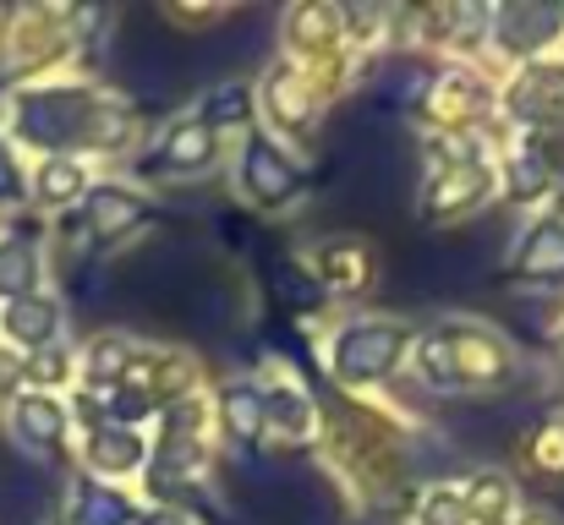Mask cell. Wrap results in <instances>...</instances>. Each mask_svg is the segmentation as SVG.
<instances>
[{
  "label": "cell",
  "mask_w": 564,
  "mask_h": 525,
  "mask_svg": "<svg viewBox=\"0 0 564 525\" xmlns=\"http://www.w3.org/2000/svg\"><path fill=\"white\" fill-rule=\"evenodd\" d=\"M411 116L422 138H482L499 116V83L482 61H444L411 88Z\"/></svg>",
  "instance_id": "277c9868"
},
{
  "label": "cell",
  "mask_w": 564,
  "mask_h": 525,
  "mask_svg": "<svg viewBox=\"0 0 564 525\" xmlns=\"http://www.w3.org/2000/svg\"><path fill=\"white\" fill-rule=\"evenodd\" d=\"M0 132L11 149H33L39 160H110L138 149V110L127 94L94 77H50L11 88L0 105Z\"/></svg>",
  "instance_id": "6da1fadb"
},
{
  "label": "cell",
  "mask_w": 564,
  "mask_h": 525,
  "mask_svg": "<svg viewBox=\"0 0 564 525\" xmlns=\"http://www.w3.org/2000/svg\"><path fill=\"white\" fill-rule=\"evenodd\" d=\"M219 160H225V138H214L208 127H197L187 110H182L176 121H165V127L154 132L149 154H143L149 171L171 175V181H197V175L214 171Z\"/></svg>",
  "instance_id": "e0dca14e"
},
{
  "label": "cell",
  "mask_w": 564,
  "mask_h": 525,
  "mask_svg": "<svg viewBox=\"0 0 564 525\" xmlns=\"http://www.w3.org/2000/svg\"><path fill=\"white\" fill-rule=\"evenodd\" d=\"M66 61H77V11L61 6H17L0 11V77L28 88L50 83Z\"/></svg>",
  "instance_id": "5b68a950"
},
{
  "label": "cell",
  "mask_w": 564,
  "mask_h": 525,
  "mask_svg": "<svg viewBox=\"0 0 564 525\" xmlns=\"http://www.w3.org/2000/svg\"><path fill=\"white\" fill-rule=\"evenodd\" d=\"M510 477L521 482H538V488H564V411L543 416L538 427L521 433L516 444V460H510Z\"/></svg>",
  "instance_id": "484cf974"
},
{
  "label": "cell",
  "mask_w": 564,
  "mask_h": 525,
  "mask_svg": "<svg viewBox=\"0 0 564 525\" xmlns=\"http://www.w3.org/2000/svg\"><path fill=\"white\" fill-rule=\"evenodd\" d=\"M554 219H560V225H564V192H560V197H554Z\"/></svg>",
  "instance_id": "836d02e7"
},
{
  "label": "cell",
  "mask_w": 564,
  "mask_h": 525,
  "mask_svg": "<svg viewBox=\"0 0 564 525\" xmlns=\"http://www.w3.org/2000/svg\"><path fill=\"white\" fill-rule=\"evenodd\" d=\"M400 525H477L466 515L455 482H405L400 488Z\"/></svg>",
  "instance_id": "83f0119b"
},
{
  "label": "cell",
  "mask_w": 564,
  "mask_h": 525,
  "mask_svg": "<svg viewBox=\"0 0 564 525\" xmlns=\"http://www.w3.org/2000/svg\"><path fill=\"white\" fill-rule=\"evenodd\" d=\"M138 515H143V499L132 488H110V482H94L83 471L66 482L61 525H138Z\"/></svg>",
  "instance_id": "7402d4cb"
},
{
  "label": "cell",
  "mask_w": 564,
  "mask_h": 525,
  "mask_svg": "<svg viewBox=\"0 0 564 525\" xmlns=\"http://www.w3.org/2000/svg\"><path fill=\"white\" fill-rule=\"evenodd\" d=\"M258 383H263V438L269 444H280V449L324 444V405L285 361H269L258 372Z\"/></svg>",
  "instance_id": "7c38bea8"
},
{
  "label": "cell",
  "mask_w": 564,
  "mask_h": 525,
  "mask_svg": "<svg viewBox=\"0 0 564 525\" xmlns=\"http://www.w3.org/2000/svg\"><path fill=\"white\" fill-rule=\"evenodd\" d=\"M44 525H61V521H44Z\"/></svg>",
  "instance_id": "e575fe53"
},
{
  "label": "cell",
  "mask_w": 564,
  "mask_h": 525,
  "mask_svg": "<svg viewBox=\"0 0 564 525\" xmlns=\"http://www.w3.org/2000/svg\"><path fill=\"white\" fill-rule=\"evenodd\" d=\"M466 515L477 525H510L521 515V482L505 471V466H471L460 482H455Z\"/></svg>",
  "instance_id": "cb8c5ba5"
},
{
  "label": "cell",
  "mask_w": 564,
  "mask_h": 525,
  "mask_svg": "<svg viewBox=\"0 0 564 525\" xmlns=\"http://www.w3.org/2000/svg\"><path fill=\"white\" fill-rule=\"evenodd\" d=\"M225 11H230V6H182V0H165V6H160L165 28H182V33H203V28H214Z\"/></svg>",
  "instance_id": "4dcf8cb0"
},
{
  "label": "cell",
  "mask_w": 564,
  "mask_h": 525,
  "mask_svg": "<svg viewBox=\"0 0 564 525\" xmlns=\"http://www.w3.org/2000/svg\"><path fill=\"white\" fill-rule=\"evenodd\" d=\"M0 416H6L11 444H17L28 460L55 466V460L72 455V433H77V422H72V400H66V394H33V389H22V394L6 400Z\"/></svg>",
  "instance_id": "4fadbf2b"
},
{
  "label": "cell",
  "mask_w": 564,
  "mask_h": 525,
  "mask_svg": "<svg viewBox=\"0 0 564 525\" xmlns=\"http://www.w3.org/2000/svg\"><path fill=\"white\" fill-rule=\"evenodd\" d=\"M564 44V6L560 0H505L494 6V28H488V50L505 61V72L549 61Z\"/></svg>",
  "instance_id": "8fae6325"
},
{
  "label": "cell",
  "mask_w": 564,
  "mask_h": 525,
  "mask_svg": "<svg viewBox=\"0 0 564 525\" xmlns=\"http://www.w3.org/2000/svg\"><path fill=\"white\" fill-rule=\"evenodd\" d=\"M505 274L532 291H564V225L554 214L527 219V230L516 236V247L505 258Z\"/></svg>",
  "instance_id": "ac0fdd59"
},
{
  "label": "cell",
  "mask_w": 564,
  "mask_h": 525,
  "mask_svg": "<svg viewBox=\"0 0 564 525\" xmlns=\"http://www.w3.org/2000/svg\"><path fill=\"white\" fill-rule=\"evenodd\" d=\"M236 192L252 214L280 219L307 197V160L296 149H285L280 138H269L263 127H252L247 138H236Z\"/></svg>",
  "instance_id": "8992f818"
},
{
  "label": "cell",
  "mask_w": 564,
  "mask_h": 525,
  "mask_svg": "<svg viewBox=\"0 0 564 525\" xmlns=\"http://www.w3.org/2000/svg\"><path fill=\"white\" fill-rule=\"evenodd\" d=\"M138 525H197L187 510H171V504H143Z\"/></svg>",
  "instance_id": "1f68e13d"
},
{
  "label": "cell",
  "mask_w": 564,
  "mask_h": 525,
  "mask_svg": "<svg viewBox=\"0 0 564 525\" xmlns=\"http://www.w3.org/2000/svg\"><path fill=\"white\" fill-rule=\"evenodd\" d=\"M494 197H499V171L482 138H427L422 186L411 197V214L422 225H460L482 214Z\"/></svg>",
  "instance_id": "7a4b0ae2"
},
{
  "label": "cell",
  "mask_w": 564,
  "mask_h": 525,
  "mask_svg": "<svg viewBox=\"0 0 564 525\" xmlns=\"http://www.w3.org/2000/svg\"><path fill=\"white\" fill-rule=\"evenodd\" d=\"M494 171H499V197L510 208H543L564 192L560 160H554V138H532L516 132L505 149H494Z\"/></svg>",
  "instance_id": "5bb4252c"
},
{
  "label": "cell",
  "mask_w": 564,
  "mask_h": 525,
  "mask_svg": "<svg viewBox=\"0 0 564 525\" xmlns=\"http://www.w3.org/2000/svg\"><path fill=\"white\" fill-rule=\"evenodd\" d=\"M405 372L427 389V394H444V400H460V383H455V361H449V346H444V335H438V324H427V329H416V340H411V361H405Z\"/></svg>",
  "instance_id": "f1b7e54d"
},
{
  "label": "cell",
  "mask_w": 564,
  "mask_h": 525,
  "mask_svg": "<svg viewBox=\"0 0 564 525\" xmlns=\"http://www.w3.org/2000/svg\"><path fill=\"white\" fill-rule=\"evenodd\" d=\"M143 356V340L132 329H99L77 346V383H127Z\"/></svg>",
  "instance_id": "4316f807"
},
{
  "label": "cell",
  "mask_w": 564,
  "mask_h": 525,
  "mask_svg": "<svg viewBox=\"0 0 564 525\" xmlns=\"http://www.w3.org/2000/svg\"><path fill=\"white\" fill-rule=\"evenodd\" d=\"M252 94H258V121H263L269 138H280L285 149H291V143H302V149L318 143L324 116H329V94H324L296 61H285V55L269 61L263 77L252 83Z\"/></svg>",
  "instance_id": "52a82bcc"
},
{
  "label": "cell",
  "mask_w": 564,
  "mask_h": 525,
  "mask_svg": "<svg viewBox=\"0 0 564 525\" xmlns=\"http://www.w3.org/2000/svg\"><path fill=\"white\" fill-rule=\"evenodd\" d=\"M510 525H564V510H554V504H521V515Z\"/></svg>",
  "instance_id": "d6a6232c"
},
{
  "label": "cell",
  "mask_w": 564,
  "mask_h": 525,
  "mask_svg": "<svg viewBox=\"0 0 564 525\" xmlns=\"http://www.w3.org/2000/svg\"><path fill=\"white\" fill-rule=\"evenodd\" d=\"M61 335H66V302L55 291H39V296H22V302L0 307V346L17 350V356L61 346Z\"/></svg>",
  "instance_id": "ffe728a7"
},
{
  "label": "cell",
  "mask_w": 564,
  "mask_h": 525,
  "mask_svg": "<svg viewBox=\"0 0 564 525\" xmlns=\"http://www.w3.org/2000/svg\"><path fill=\"white\" fill-rule=\"evenodd\" d=\"M499 116L516 132H532V138L564 132V55L505 72L499 77Z\"/></svg>",
  "instance_id": "30bf717a"
},
{
  "label": "cell",
  "mask_w": 564,
  "mask_h": 525,
  "mask_svg": "<svg viewBox=\"0 0 564 525\" xmlns=\"http://www.w3.org/2000/svg\"><path fill=\"white\" fill-rule=\"evenodd\" d=\"M197 127H208L214 138H247L252 127H258V94H252V83H241V77H219V83H208L197 99H192L187 110Z\"/></svg>",
  "instance_id": "44dd1931"
},
{
  "label": "cell",
  "mask_w": 564,
  "mask_h": 525,
  "mask_svg": "<svg viewBox=\"0 0 564 525\" xmlns=\"http://www.w3.org/2000/svg\"><path fill=\"white\" fill-rule=\"evenodd\" d=\"M411 340L416 329L394 313H357V318H340L324 340V361H329V378L346 389V394H368V389H389L405 361H411Z\"/></svg>",
  "instance_id": "3957f363"
},
{
  "label": "cell",
  "mask_w": 564,
  "mask_h": 525,
  "mask_svg": "<svg viewBox=\"0 0 564 525\" xmlns=\"http://www.w3.org/2000/svg\"><path fill=\"white\" fill-rule=\"evenodd\" d=\"M208 400H214V433L230 449H258L263 444V383H258V372L219 378L208 389Z\"/></svg>",
  "instance_id": "d6986e66"
},
{
  "label": "cell",
  "mask_w": 564,
  "mask_h": 525,
  "mask_svg": "<svg viewBox=\"0 0 564 525\" xmlns=\"http://www.w3.org/2000/svg\"><path fill=\"white\" fill-rule=\"evenodd\" d=\"M296 263L318 285V296H329V302H368L378 291V274H383L378 247L357 230H329V236L307 241Z\"/></svg>",
  "instance_id": "9c48e42d"
},
{
  "label": "cell",
  "mask_w": 564,
  "mask_h": 525,
  "mask_svg": "<svg viewBox=\"0 0 564 525\" xmlns=\"http://www.w3.org/2000/svg\"><path fill=\"white\" fill-rule=\"evenodd\" d=\"M438 335H444L449 361H455L460 400H494V394L516 389L521 356L510 346V335H499L494 324H477V318H444Z\"/></svg>",
  "instance_id": "ba28073f"
},
{
  "label": "cell",
  "mask_w": 564,
  "mask_h": 525,
  "mask_svg": "<svg viewBox=\"0 0 564 525\" xmlns=\"http://www.w3.org/2000/svg\"><path fill=\"white\" fill-rule=\"evenodd\" d=\"M11 208H28V165L11 149V138L0 132V214H11Z\"/></svg>",
  "instance_id": "f546056e"
},
{
  "label": "cell",
  "mask_w": 564,
  "mask_h": 525,
  "mask_svg": "<svg viewBox=\"0 0 564 525\" xmlns=\"http://www.w3.org/2000/svg\"><path fill=\"white\" fill-rule=\"evenodd\" d=\"M88 186H94L88 160H61V154L55 160H33V171H28V208H39V214H77Z\"/></svg>",
  "instance_id": "603a6c76"
},
{
  "label": "cell",
  "mask_w": 564,
  "mask_h": 525,
  "mask_svg": "<svg viewBox=\"0 0 564 525\" xmlns=\"http://www.w3.org/2000/svg\"><path fill=\"white\" fill-rule=\"evenodd\" d=\"M72 455H77V471L94 477V482H110V488H127L132 477L149 471V455H154V438L138 433V427H110V422H88L72 433Z\"/></svg>",
  "instance_id": "9a60e30c"
},
{
  "label": "cell",
  "mask_w": 564,
  "mask_h": 525,
  "mask_svg": "<svg viewBox=\"0 0 564 525\" xmlns=\"http://www.w3.org/2000/svg\"><path fill=\"white\" fill-rule=\"evenodd\" d=\"M77 219L94 236V247H121L138 230H149L154 197L143 186H132V181H94L88 197H83V208H77Z\"/></svg>",
  "instance_id": "2e32d148"
},
{
  "label": "cell",
  "mask_w": 564,
  "mask_h": 525,
  "mask_svg": "<svg viewBox=\"0 0 564 525\" xmlns=\"http://www.w3.org/2000/svg\"><path fill=\"white\" fill-rule=\"evenodd\" d=\"M50 274V247L33 230H0V307L39 296Z\"/></svg>",
  "instance_id": "d4e9b609"
}]
</instances>
